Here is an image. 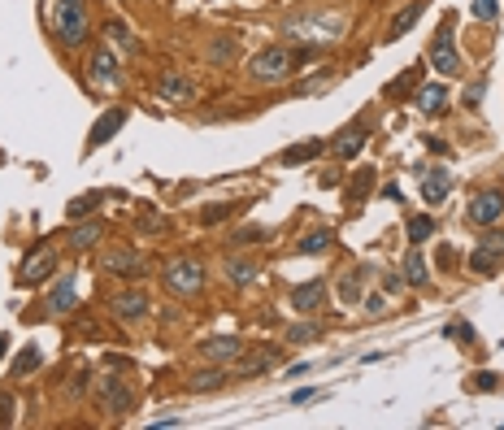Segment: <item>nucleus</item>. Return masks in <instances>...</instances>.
<instances>
[{"mask_svg":"<svg viewBox=\"0 0 504 430\" xmlns=\"http://www.w3.org/2000/svg\"><path fill=\"white\" fill-rule=\"evenodd\" d=\"M248 74L257 83H283L287 74H296V53L291 48H261V53L248 61Z\"/></svg>","mask_w":504,"mask_h":430,"instance_id":"f257e3e1","label":"nucleus"},{"mask_svg":"<svg viewBox=\"0 0 504 430\" xmlns=\"http://www.w3.org/2000/svg\"><path fill=\"white\" fill-rule=\"evenodd\" d=\"M53 27H57V39H61V44L79 48V44L87 39V9H83V0H57Z\"/></svg>","mask_w":504,"mask_h":430,"instance_id":"f03ea898","label":"nucleus"},{"mask_svg":"<svg viewBox=\"0 0 504 430\" xmlns=\"http://www.w3.org/2000/svg\"><path fill=\"white\" fill-rule=\"evenodd\" d=\"M96 396H100V404H105L109 413H118V417L135 409V391L126 387V378H118V374H105V378H100V383H96Z\"/></svg>","mask_w":504,"mask_h":430,"instance_id":"7ed1b4c3","label":"nucleus"},{"mask_svg":"<svg viewBox=\"0 0 504 430\" xmlns=\"http://www.w3.org/2000/svg\"><path fill=\"white\" fill-rule=\"evenodd\" d=\"M165 287L174 296H196L200 287H205V270H200L196 261H170L165 265Z\"/></svg>","mask_w":504,"mask_h":430,"instance_id":"20e7f679","label":"nucleus"},{"mask_svg":"<svg viewBox=\"0 0 504 430\" xmlns=\"http://www.w3.org/2000/svg\"><path fill=\"white\" fill-rule=\"evenodd\" d=\"M431 65L443 74V79H457L461 74V57H457V48H452V27H439L435 48H431Z\"/></svg>","mask_w":504,"mask_h":430,"instance_id":"39448f33","label":"nucleus"},{"mask_svg":"<svg viewBox=\"0 0 504 430\" xmlns=\"http://www.w3.org/2000/svg\"><path fill=\"white\" fill-rule=\"evenodd\" d=\"M105 270L118 274V278H131V283H135V278L148 274V261L139 257V252H131V248H113L109 257H105Z\"/></svg>","mask_w":504,"mask_h":430,"instance_id":"423d86ee","label":"nucleus"},{"mask_svg":"<svg viewBox=\"0 0 504 430\" xmlns=\"http://www.w3.org/2000/svg\"><path fill=\"white\" fill-rule=\"evenodd\" d=\"M157 96H161V100H170V105H191V100H196V83H191V79H183L179 70H170V74H161Z\"/></svg>","mask_w":504,"mask_h":430,"instance_id":"0eeeda50","label":"nucleus"},{"mask_svg":"<svg viewBox=\"0 0 504 430\" xmlns=\"http://www.w3.org/2000/svg\"><path fill=\"white\" fill-rule=\"evenodd\" d=\"M53 265H57L53 248H35L31 257L22 261V274H18V283H22V287H35L39 278H48V274H53Z\"/></svg>","mask_w":504,"mask_h":430,"instance_id":"6e6552de","label":"nucleus"},{"mask_svg":"<svg viewBox=\"0 0 504 430\" xmlns=\"http://www.w3.org/2000/svg\"><path fill=\"white\" fill-rule=\"evenodd\" d=\"M87 79H92V83H100V87H118L122 70H118V57L109 53V48H100V53L92 57V65H87Z\"/></svg>","mask_w":504,"mask_h":430,"instance_id":"1a4fd4ad","label":"nucleus"},{"mask_svg":"<svg viewBox=\"0 0 504 430\" xmlns=\"http://www.w3.org/2000/svg\"><path fill=\"white\" fill-rule=\"evenodd\" d=\"M500 213H504V200H500L496 191L474 196V205H470V222H478V226H496V222H500Z\"/></svg>","mask_w":504,"mask_h":430,"instance_id":"9d476101","label":"nucleus"},{"mask_svg":"<svg viewBox=\"0 0 504 430\" xmlns=\"http://www.w3.org/2000/svg\"><path fill=\"white\" fill-rule=\"evenodd\" d=\"M109 309H113V317H122V322H135V317H144L153 305H148L144 291H126V296H113V300H109Z\"/></svg>","mask_w":504,"mask_h":430,"instance_id":"9b49d317","label":"nucleus"},{"mask_svg":"<svg viewBox=\"0 0 504 430\" xmlns=\"http://www.w3.org/2000/svg\"><path fill=\"white\" fill-rule=\"evenodd\" d=\"M287 35L291 39H339L344 35V22L339 18H317V22H309V27H291Z\"/></svg>","mask_w":504,"mask_h":430,"instance_id":"f8f14e48","label":"nucleus"},{"mask_svg":"<svg viewBox=\"0 0 504 430\" xmlns=\"http://www.w3.org/2000/svg\"><path fill=\"white\" fill-rule=\"evenodd\" d=\"M122 122H126V109H109V113H100V118H96V126H92V135H87V144H92V148L109 144V139L122 131Z\"/></svg>","mask_w":504,"mask_h":430,"instance_id":"ddd939ff","label":"nucleus"},{"mask_svg":"<svg viewBox=\"0 0 504 430\" xmlns=\"http://www.w3.org/2000/svg\"><path fill=\"white\" fill-rule=\"evenodd\" d=\"M322 296H326L322 278H313V283H300V287H291V309H296V313H313V309L322 305Z\"/></svg>","mask_w":504,"mask_h":430,"instance_id":"4468645a","label":"nucleus"},{"mask_svg":"<svg viewBox=\"0 0 504 430\" xmlns=\"http://www.w3.org/2000/svg\"><path fill=\"white\" fill-rule=\"evenodd\" d=\"M448 187H452V179H448V170L431 165V170H426V179H422V200H426V205H439V200L448 196Z\"/></svg>","mask_w":504,"mask_h":430,"instance_id":"2eb2a0df","label":"nucleus"},{"mask_svg":"<svg viewBox=\"0 0 504 430\" xmlns=\"http://www.w3.org/2000/svg\"><path fill=\"white\" fill-rule=\"evenodd\" d=\"M200 352H205L209 361H231V357H239V352H244V343L231 339V335H222V339H205V343H200Z\"/></svg>","mask_w":504,"mask_h":430,"instance_id":"dca6fc26","label":"nucleus"},{"mask_svg":"<svg viewBox=\"0 0 504 430\" xmlns=\"http://www.w3.org/2000/svg\"><path fill=\"white\" fill-rule=\"evenodd\" d=\"M422 9H426V0H413V5H405L396 18H391V31H387V39H400V35H409L413 31V22L422 18Z\"/></svg>","mask_w":504,"mask_h":430,"instance_id":"f3484780","label":"nucleus"},{"mask_svg":"<svg viewBox=\"0 0 504 430\" xmlns=\"http://www.w3.org/2000/svg\"><path fill=\"white\" fill-rule=\"evenodd\" d=\"M365 139H370V131H365V126H348V131H344V139L335 144V153H339L344 161H352V157H357L361 148H365Z\"/></svg>","mask_w":504,"mask_h":430,"instance_id":"a211bd4d","label":"nucleus"},{"mask_svg":"<svg viewBox=\"0 0 504 430\" xmlns=\"http://www.w3.org/2000/svg\"><path fill=\"white\" fill-rule=\"evenodd\" d=\"M48 309H53V313H70V309H74V278H70V274L53 287V296H48Z\"/></svg>","mask_w":504,"mask_h":430,"instance_id":"6ab92c4d","label":"nucleus"},{"mask_svg":"<svg viewBox=\"0 0 504 430\" xmlns=\"http://www.w3.org/2000/svg\"><path fill=\"white\" fill-rule=\"evenodd\" d=\"M426 278H431V270H426V257H422L417 244H413L409 261H405V283H409V287H426Z\"/></svg>","mask_w":504,"mask_h":430,"instance_id":"aec40b11","label":"nucleus"},{"mask_svg":"<svg viewBox=\"0 0 504 430\" xmlns=\"http://www.w3.org/2000/svg\"><path fill=\"white\" fill-rule=\"evenodd\" d=\"M39 361H44V352H39L35 343H27V348L18 352V361H13V369H9V374H13V378H27L31 369H39Z\"/></svg>","mask_w":504,"mask_h":430,"instance_id":"412c9836","label":"nucleus"},{"mask_svg":"<svg viewBox=\"0 0 504 430\" xmlns=\"http://www.w3.org/2000/svg\"><path fill=\"white\" fill-rule=\"evenodd\" d=\"M322 139H309V144H296V148H287L283 153V165H300V161H313V157H322Z\"/></svg>","mask_w":504,"mask_h":430,"instance_id":"4be33fe9","label":"nucleus"},{"mask_svg":"<svg viewBox=\"0 0 504 430\" xmlns=\"http://www.w3.org/2000/svg\"><path fill=\"white\" fill-rule=\"evenodd\" d=\"M270 365H274V348H261V352H252V357H244L239 374H244V378H257V374H265Z\"/></svg>","mask_w":504,"mask_h":430,"instance_id":"5701e85b","label":"nucleus"},{"mask_svg":"<svg viewBox=\"0 0 504 430\" xmlns=\"http://www.w3.org/2000/svg\"><path fill=\"white\" fill-rule=\"evenodd\" d=\"M443 100H448V91H443L439 83H431V87H422V91H417V109H422V113H439V109H443Z\"/></svg>","mask_w":504,"mask_h":430,"instance_id":"b1692460","label":"nucleus"},{"mask_svg":"<svg viewBox=\"0 0 504 430\" xmlns=\"http://www.w3.org/2000/svg\"><path fill=\"white\" fill-rule=\"evenodd\" d=\"M226 274H231V283H235V287H244V283H252V278H257V261H248V257H231Z\"/></svg>","mask_w":504,"mask_h":430,"instance_id":"393cba45","label":"nucleus"},{"mask_svg":"<svg viewBox=\"0 0 504 430\" xmlns=\"http://www.w3.org/2000/svg\"><path fill=\"white\" fill-rule=\"evenodd\" d=\"M226 383V374H222V365L218 369H200V374H191V391H213V387H222Z\"/></svg>","mask_w":504,"mask_h":430,"instance_id":"a878e982","label":"nucleus"},{"mask_svg":"<svg viewBox=\"0 0 504 430\" xmlns=\"http://www.w3.org/2000/svg\"><path fill=\"white\" fill-rule=\"evenodd\" d=\"M435 235V222L426 217V213H417V217H409V244H426Z\"/></svg>","mask_w":504,"mask_h":430,"instance_id":"bb28decb","label":"nucleus"},{"mask_svg":"<svg viewBox=\"0 0 504 430\" xmlns=\"http://www.w3.org/2000/svg\"><path fill=\"white\" fill-rule=\"evenodd\" d=\"M361 283H365V270H352V274L344 278V287H339L344 305H357V300H361Z\"/></svg>","mask_w":504,"mask_h":430,"instance_id":"cd10ccee","label":"nucleus"},{"mask_svg":"<svg viewBox=\"0 0 504 430\" xmlns=\"http://www.w3.org/2000/svg\"><path fill=\"white\" fill-rule=\"evenodd\" d=\"M331 231H309L305 239H300V252H305V257H313V252H326V248H331Z\"/></svg>","mask_w":504,"mask_h":430,"instance_id":"c85d7f7f","label":"nucleus"},{"mask_svg":"<svg viewBox=\"0 0 504 430\" xmlns=\"http://www.w3.org/2000/svg\"><path fill=\"white\" fill-rule=\"evenodd\" d=\"M496 261H500L496 252L478 244V248H474V257H470V270H474V274H491V270H496Z\"/></svg>","mask_w":504,"mask_h":430,"instance_id":"c756f323","label":"nucleus"},{"mask_svg":"<svg viewBox=\"0 0 504 430\" xmlns=\"http://www.w3.org/2000/svg\"><path fill=\"white\" fill-rule=\"evenodd\" d=\"M209 61H218V65H226V61H235V39H213L209 44Z\"/></svg>","mask_w":504,"mask_h":430,"instance_id":"7c9ffc66","label":"nucleus"},{"mask_svg":"<svg viewBox=\"0 0 504 430\" xmlns=\"http://www.w3.org/2000/svg\"><path fill=\"white\" fill-rule=\"evenodd\" d=\"M100 231H105V226H100V222L83 226V231H74V235H70V248H92V244L100 239Z\"/></svg>","mask_w":504,"mask_h":430,"instance_id":"2f4dec72","label":"nucleus"},{"mask_svg":"<svg viewBox=\"0 0 504 430\" xmlns=\"http://www.w3.org/2000/svg\"><path fill=\"white\" fill-rule=\"evenodd\" d=\"M92 209H96V196H79V200H70V205H65V217L79 222V217H87Z\"/></svg>","mask_w":504,"mask_h":430,"instance_id":"473e14b6","label":"nucleus"},{"mask_svg":"<svg viewBox=\"0 0 504 430\" xmlns=\"http://www.w3.org/2000/svg\"><path fill=\"white\" fill-rule=\"evenodd\" d=\"M109 39H118L122 48H131V53H139V39H135L131 31H126V27H122V22H109Z\"/></svg>","mask_w":504,"mask_h":430,"instance_id":"72a5a7b5","label":"nucleus"},{"mask_svg":"<svg viewBox=\"0 0 504 430\" xmlns=\"http://www.w3.org/2000/svg\"><path fill=\"white\" fill-rule=\"evenodd\" d=\"M317 335H322V326L305 322V326H291V331H287V343H305V339H317Z\"/></svg>","mask_w":504,"mask_h":430,"instance_id":"f704fd0d","label":"nucleus"},{"mask_svg":"<svg viewBox=\"0 0 504 430\" xmlns=\"http://www.w3.org/2000/svg\"><path fill=\"white\" fill-rule=\"evenodd\" d=\"M474 387H478V391H500V387H504V374L483 369V374H474Z\"/></svg>","mask_w":504,"mask_h":430,"instance_id":"c9c22d12","label":"nucleus"},{"mask_svg":"<svg viewBox=\"0 0 504 430\" xmlns=\"http://www.w3.org/2000/svg\"><path fill=\"white\" fill-rule=\"evenodd\" d=\"M474 18H478V22H496V18H500V5H496V0H474Z\"/></svg>","mask_w":504,"mask_h":430,"instance_id":"e433bc0d","label":"nucleus"},{"mask_svg":"<svg viewBox=\"0 0 504 430\" xmlns=\"http://www.w3.org/2000/svg\"><path fill=\"white\" fill-rule=\"evenodd\" d=\"M483 248H491L496 257H504V231H496V226H491V231L483 235Z\"/></svg>","mask_w":504,"mask_h":430,"instance_id":"4c0bfd02","label":"nucleus"},{"mask_svg":"<svg viewBox=\"0 0 504 430\" xmlns=\"http://www.w3.org/2000/svg\"><path fill=\"white\" fill-rule=\"evenodd\" d=\"M413 79H417V70H409V74H400V79L387 87V96H400V91H409L413 87Z\"/></svg>","mask_w":504,"mask_h":430,"instance_id":"58836bf2","label":"nucleus"},{"mask_svg":"<svg viewBox=\"0 0 504 430\" xmlns=\"http://www.w3.org/2000/svg\"><path fill=\"white\" fill-rule=\"evenodd\" d=\"M200 217H205V226H213V222H222V217H231V205H213V209H205Z\"/></svg>","mask_w":504,"mask_h":430,"instance_id":"ea45409f","label":"nucleus"},{"mask_svg":"<svg viewBox=\"0 0 504 430\" xmlns=\"http://www.w3.org/2000/svg\"><path fill=\"white\" fill-rule=\"evenodd\" d=\"M383 287H387V291H400V287H405V278H400V274H383Z\"/></svg>","mask_w":504,"mask_h":430,"instance_id":"a19ab883","label":"nucleus"},{"mask_svg":"<svg viewBox=\"0 0 504 430\" xmlns=\"http://www.w3.org/2000/svg\"><path fill=\"white\" fill-rule=\"evenodd\" d=\"M235 239H239V244H257V239H261V226H252V231H239Z\"/></svg>","mask_w":504,"mask_h":430,"instance_id":"79ce46f5","label":"nucleus"},{"mask_svg":"<svg viewBox=\"0 0 504 430\" xmlns=\"http://www.w3.org/2000/svg\"><path fill=\"white\" fill-rule=\"evenodd\" d=\"M313 396H317V391H313V387H305V391H296V396H291V404H309Z\"/></svg>","mask_w":504,"mask_h":430,"instance_id":"37998d69","label":"nucleus"},{"mask_svg":"<svg viewBox=\"0 0 504 430\" xmlns=\"http://www.w3.org/2000/svg\"><path fill=\"white\" fill-rule=\"evenodd\" d=\"M5 417H13V400L0 396V422H5Z\"/></svg>","mask_w":504,"mask_h":430,"instance_id":"c03bdc74","label":"nucleus"},{"mask_svg":"<svg viewBox=\"0 0 504 430\" xmlns=\"http://www.w3.org/2000/svg\"><path fill=\"white\" fill-rule=\"evenodd\" d=\"M5 343H9V339H5V335H0V352H5Z\"/></svg>","mask_w":504,"mask_h":430,"instance_id":"a18cd8bd","label":"nucleus"}]
</instances>
